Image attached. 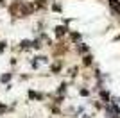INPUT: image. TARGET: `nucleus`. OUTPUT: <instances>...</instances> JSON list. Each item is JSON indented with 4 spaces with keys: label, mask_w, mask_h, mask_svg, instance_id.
<instances>
[{
    "label": "nucleus",
    "mask_w": 120,
    "mask_h": 118,
    "mask_svg": "<svg viewBox=\"0 0 120 118\" xmlns=\"http://www.w3.org/2000/svg\"><path fill=\"white\" fill-rule=\"evenodd\" d=\"M109 5H111V9L116 11L120 15V0H109Z\"/></svg>",
    "instance_id": "nucleus-1"
}]
</instances>
